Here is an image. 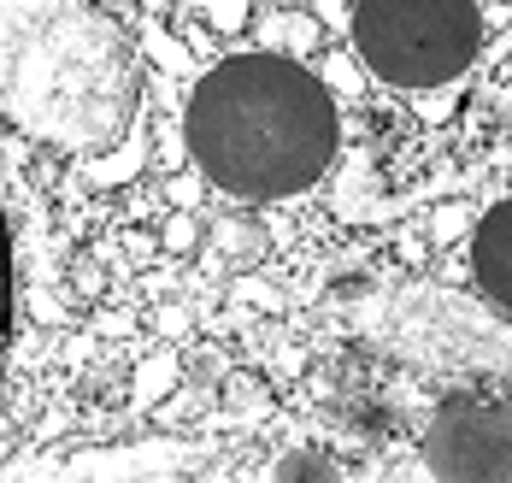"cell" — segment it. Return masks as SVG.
<instances>
[{
	"instance_id": "1",
	"label": "cell",
	"mask_w": 512,
	"mask_h": 483,
	"mask_svg": "<svg viewBox=\"0 0 512 483\" xmlns=\"http://www.w3.org/2000/svg\"><path fill=\"white\" fill-rule=\"evenodd\" d=\"M189 154L242 201L301 195L336 154V101L283 54L224 59L189 95Z\"/></svg>"
},
{
	"instance_id": "2",
	"label": "cell",
	"mask_w": 512,
	"mask_h": 483,
	"mask_svg": "<svg viewBox=\"0 0 512 483\" xmlns=\"http://www.w3.org/2000/svg\"><path fill=\"white\" fill-rule=\"evenodd\" d=\"M483 42L477 0H359L354 48L395 89H436L471 71Z\"/></svg>"
},
{
	"instance_id": "3",
	"label": "cell",
	"mask_w": 512,
	"mask_h": 483,
	"mask_svg": "<svg viewBox=\"0 0 512 483\" xmlns=\"http://www.w3.org/2000/svg\"><path fill=\"white\" fill-rule=\"evenodd\" d=\"M424 460L442 483H512V407L454 395L424 425Z\"/></svg>"
},
{
	"instance_id": "4",
	"label": "cell",
	"mask_w": 512,
	"mask_h": 483,
	"mask_svg": "<svg viewBox=\"0 0 512 483\" xmlns=\"http://www.w3.org/2000/svg\"><path fill=\"white\" fill-rule=\"evenodd\" d=\"M471 271H477V283H483L489 301L512 307V201H501L495 213L477 224V236H471Z\"/></svg>"
},
{
	"instance_id": "5",
	"label": "cell",
	"mask_w": 512,
	"mask_h": 483,
	"mask_svg": "<svg viewBox=\"0 0 512 483\" xmlns=\"http://www.w3.org/2000/svg\"><path fill=\"white\" fill-rule=\"evenodd\" d=\"M277 483H342V472H336V460H330V454L301 448V454H289V460L277 466Z\"/></svg>"
},
{
	"instance_id": "6",
	"label": "cell",
	"mask_w": 512,
	"mask_h": 483,
	"mask_svg": "<svg viewBox=\"0 0 512 483\" xmlns=\"http://www.w3.org/2000/svg\"><path fill=\"white\" fill-rule=\"evenodd\" d=\"M6 342H12V236L0 213V366H6Z\"/></svg>"
}]
</instances>
